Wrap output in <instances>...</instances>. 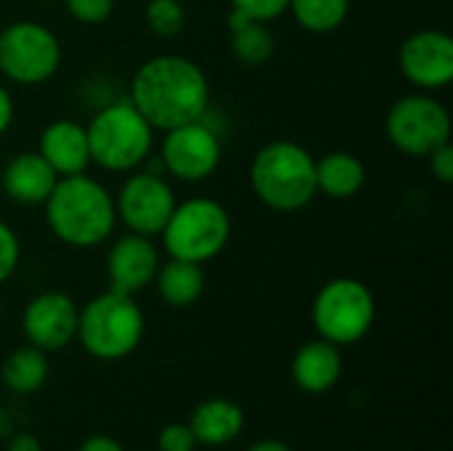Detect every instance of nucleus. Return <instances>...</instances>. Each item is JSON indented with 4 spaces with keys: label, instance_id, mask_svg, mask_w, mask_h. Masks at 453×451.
Masks as SVG:
<instances>
[{
    "label": "nucleus",
    "instance_id": "7ed1b4c3",
    "mask_svg": "<svg viewBox=\"0 0 453 451\" xmlns=\"http://www.w3.org/2000/svg\"><path fill=\"white\" fill-rule=\"evenodd\" d=\"M250 183L255 197L279 213H297L313 202L316 191V159L295 141L265 144L250 167Z\"/></svg>",
    "mask_w": 453,
    "mask_h": 451
},
{
    "label": "nucleus",
    "instance_id": "393cba45",
    "mask_svg": "<svg viewBox=\"0 0 453 451\" xmlns=\"http://www.w3.org/2000/svg\"><path fill=\"white\" fill-rule=\"evenodd\" d=\"M64 8L80 24H104L114 11V0H64Z\"/></svg>",
    "mask_w": 453,
    "mask_h": 451
},
{
    "label": "nucleus",
    "instance_id": "2f4dec72",
    "mask_svg": "<svg viewBox=\"0 0 453 451\" xmlns=\"http://www.w3.org/2000/svg\"><path fill=\"white\" fill-rule=\"evenodd\" d=\"M11 122H13V98L8 88L0 85V136L11 128Z\"/></svg>",
    "mask_w": 453,
    "mask_h": 451
},
{
    "label": "nucleus",
    "instance_id": "423d86ee",
    "mask_svg": "<svg viewBox=\"0 0 453 451\" xmlns=\"http://www.w3.org/2000/svg\"><path fill=\"white\" fill-rule=\"evenodd\" d=\"M231 239L228 210L207 197L186 199L175 205L170 221L162 229V242L170 258L204 266L218 258Z\"/></svg>",
    "mask_w": 453,
    "mask_h": 451
},
{
    "label": "nucleus",
    "instance_id": "dca6fc26",
    "mask_svg": "<svg viewBox=\"0 0 453 451\" xmlns=\"http://www.w3.org/2000/svg\"><path fill=\"white\" fill-rule=\"evenodd\" d=\"M56 181V170L40 157V152H21L11 157L0 175L5 197L19 205H45Z\"/></svg>",
    "mask_w": 453,
    "mask_h": 451
},
{
    "label": "nucleus",
    "instance_id": "ddd939ff",
    "mask_svg": "<svg viewBox=\"0 0 453 451\" xmlns=\"http://www.w3.org/2000/svg\"><path fill=\"white\" fill-rule=\"evenodd\" d=\"M403 77L422 90H441L453 80V40L443 29H419L401 45Z\"/></svg>",
    "mask_w": 453,
    "mask_h": 451
},
{
    "label": "nucleus",
    "instance_id": "f3484780",
    "mask_svg": "<svg viewBox=\"0 0 453 451\" xmlns=\"http://www.w3.org/2000/svg\"><path fill=\"white\" fill-rule=\"evenodd\" d=\"M340 377H342L340 346L324 338L305 343L292 359V380L305 393H313V396L326 393L340 383Z\"/></svg>",
    "mask_w": 453,
    "mask_h": 451
},
{
    "label": "nucleus",
    "instance_id": "2eb2a0df",
    "mask_svg": "<svg viewBox=\"0 0 453 451\" xmlns=\"http://www.w3.org/2000/svg\"><path fill=\"white\" fill-rule=\"evenodd\" d=\"M40 157L56 170L58 178L80 175L90 165V146L85 125L74 120H56L40 133Z\"/></svg>",
    "mask_w": 453,
    "mask_h": 451
},
{
    "label": "nucleus",
    "instance_id": "20e7f679",
    "mask_svg": "<svg viewBox=\"0 0 453 451\" xmlns=\"http://www.w3.org/2000/svg\"><path fill=\"white\" fill-rule=\"evenodd\" d=\"M146 319L133 295L106 290L80 308L77 338L82 348L101 362L127 359L143 340Z\"/></svg>",
    "mask_w": 453,
    "mask_h": 451
},
{
    "label": "nucleus",
    "instance_id": "4be33fe9",
    "mask_svg": "<svg viewBox=\"0 0 453 451\" xmlns=\"http://www.w3.org/2000/svg\"><path fill=\"white\" fill-rule=\"evenodd\" d=\"M48 354L35 348V346H24L16 348L5 362H3V383L8 391L19 393V396H29L37 393L45 380H48Z\"/></svg>",
    "mask_w": 453,
    "mask_h": 451
},
{
    "label": "nucleus",
    "instance_id": "473e14b6",
    "mask_svg": "<svg viewBox=\"0 0 453 451\" xmlns=\"http://www.w3.org/2000/svg\"><path fill=\"white\" fill-rule=\"evenodd\" d=\"M247 451H292L284 441H279V439H263V441H255L252 447Z\"/></svg>",
    "mask_w": 453,
    "mask_h": 451
},
{
    "label": "nucleus",
    "instance_id": "f8f14e48",
    "mask_svg": "<svg viewBox=\"0 0 453 451\" xmlns=\"http://www.w3.org/2000/svg\"><path fill=\"white\" fill-rule=\"evenodd\" d=\"M77 322H80V308L61 290H48L35 295L21 314L24 338L29 340V346L45 354L66 348L77 338Z\"/></svg>",
    "mask_w": 453,
    "mask_h": 451
},
{
    "label": "nucleus",
    "instance_id": "cd10ccee",
    "mask_svg": "<svg viewBox=\"0 0 453 451\" xmlns=\"http://www.w3.org/2000/svg\"><path fill=\"white\" fill-rule=\"evenodd\" d=\"M157 447H159V451H194L199 444H196L188 423L186 425L183 423H170V425H165L159 431Z\"/></svg>",
    "mask_w": 453,
    "mask_h": 451
},
{
    "label": "nucleus",
    "instance_id": "6ab92c4d",
    "mask_svg": "<svg viewBox=\"0 0 453 451\" xmlns=\"http://www.w3.org/2000/svg\"><path fill=\"white\" fill-rule=\"evenodd\" d=\"M366 183L364 162L350 152H329L316 159V191L329 199H350Z\"/></svg>",
    "mask_w": 453,
    "mask_h": 451
},
{
    "label": "nucleus",
    "instance_id": "9b49d317",
    "mask_svg": "<svg viewBox=\"0 0 453 451\" xmlns=\"http://www.w3.org/2000/svg\"><path fill=\"white\" fill-rule=\"evenodd\" d=\"M175 205L178 202H175L173 186L162 178V173H154V170L133 173L122 183V189L114 199L117 218L133 234H143V237L162 234Z\"/></svg>",
    "mask_w": 453,
    "mask_h": 451
},
{
    "label": "nucleus",
    "instance_id": "a211bd4d",
    "mask_svg": "<svg viewBox=\"0 0 453 451\" xmlns=\"http://www.w3.org/2000/svg\"><path fill=\"white\" fill-rule=\"evenodd\" d=\"M188 428L196 444L204 447H226L239 439L244 431V412L231 399H207L202 401L188 420Z\"/></svg>",
    "mask_w": 453,
    "mask_h": 451
},
{
    "label": "nucleus",
    "instance_id": "aec40b11",
    "mask_svg": "<svg viewBox=\"0 0 453 451\" xmlns=\"http://www.w3.org/2000/svg\"><path fill=\"white\" fill-rule=\"evenodd\" d=\"M154 282L159 287L162 300L173 308H188L204 292L202 266L191 263V260H180V258H170L165 266H159Z\"/></svg>",
    "mask_w": 453,
    "mask_h": 451
},
{
    "label": "nucleus",
    "instance_id": "1a4fd4ad",
    "mask_svg": "<svg viewBox=\"0 0 453 451\" xmlns=\"http://www.w3.org/2000/svg\"><path fill=\"white\" fill-rule=\"evenodd\" d=\"M385 130L390 144L406 157H427L451 141V114L433 93H411L393 104Z\"/></svg>",
    "mask_w": 453,
    "mask_h": 451
},
{
    "label": "nucleus",
    "instance_id": "5701e85b",
    "mask_svg": "<svg viewBox=\"0 0 453 451\" xmlns=\"http://www.w3.org/2000/svg\"><path fill=\"white\" fill-rule=\"evenodd\" d=\"M295 21L313 32V35H326L334 32L345 24L350 13V0H289V8Z\"/></svg>",
    "mask_w": 453,
    "mask_h": 451
},
{
    "label": "nucleus",
    "instance_id": "f257e3e1",
    "mask_svg": "<svg viewBox=\"0 0 453 451\" xmlns=\"http://www.w3.org/2000/svg\"><path fill=\"white\" fill-rule=\"evenodd\" d=\"M130 104L154 130H170L204 120L210 109V82L202 66L178 53L151 56L130 82Z\"/></svg>",
    "mask_w": 453,
    "mask_h": 451
},
{
    "label": "nucleus",
    "instance_id": "9d476101",
    "mask_svg": "<svg viewBox=\"0 0 453 451\" xmlns=\"http://www.w3.org/2000/svg\"><path fill=\"white\" fill-rule=\"evenodd\" d=\"M220 157V138L204 120H194L165 130L159 149L162 170L175 175L178 181L196 183L210 178L218 170Z\"/></svg>",
    "mask_w": 453,
    "mask_h": 451
},
{
    "label": "nucleus",
    "instance_id": "a878e982",
    "mask_svg": "<svg viewBox=\"0 0 453 451\" xmlns=\"http://www.w3.org/2000/svg\"><path fill=\"white\" fill-rule=\"evenodd\" d=\"M19 258H21L19 237L8 223L0 221V284L13 276V271L19 266Z\"/></svg>",
    "mask_w": 453,
    "mask_h": 451
},
{
    "label": "nucleus",
    "instance_id": "f03ea898",
    "mask_svg": "<svg viewBox=\"0 0 453 451\" xmlns=\"http://www.w3.org/2000/svg\"><path fill=\"white\" fill-rule=\"evenodd\" d=\"M45 221L58 242L80 250L98 247L117 223L114 197L85 173L58 178L45 199Z\"/></svg>",
    "mask_w": 453,
    "mask_h": 451
},
{
    "label": "nucleus",
    "instance_id": "412c9836",
    "mask_svg": "<svg viewBox=\"0 0 453 451\" xmlns=\"http://www.w3.org/2000/svg\"><path fill=\"white\" fill-rule=\"evenodd\" d=\"M228 27H231V51L242 64L263 66L273 56L276 40H273V32L268 29L265 21L250 19V16L231 8Z\"/></svg>",
    "mask_w": 453,
    "mask_h": 451
},
{
    "label": "nucleus",
    "instance_id": "39448f33",
    "mask_svg": "<svg viewBox=\"0 0 453 451\" xmlns=\"http://www.w3.org/2000/svg\"><path fill=\"white\" fill-rule=\"evenodd\" d=\"M90 162L111 173L135 170L149 159L154 146V128L146 117L127 101L106 104L88 122Z\"/></svg>",
    "mask_w": 453,
    "mask_h": 451
},
{
    "label": "nucleus",
    "instance_id": "c756f323",
    "mask_svg": "<svg viewBox=\"0 0 453 451\" xmlns=\"http://www.w3.org/2000/svg\"><path fill=\"white\" fill-rule=\"evenodd\" d=\"M77 451H125L111 436H104V433H96V436H90V439H85L82 444H80V449Z\"/></svg>",
    "mask_w": 453,
    "mask_h": 451
},
{
    "label": "nucleus",
    "instance_id": "6e6552de",
    "mask_svg": "<svg viewBox=\"0 0 453 451\" xmlns=\"http://www.w3.org/2000/svg\"><path fill=\"white\" fill-rule=\"evenodd\" d=\"M61 66V43L40 21H13L0 32V72L19 85H40Z\"/></svg>",
    "mask_w": 453,
    "mask_h": 451
},
{
    "label": "nucleus",
    "instance_id": "0eeeda50",
    "mask_svg": "<svg viewBox=\"0 0 453 451\" xmlns=\"http://www.w3.org/2000/svg\"><path fill=\"white\" fill-rule=\"evenodd\" d=\"M377 319L374 292L353 276L326 282L313 300V327L334 346H353L369 335Z\"/></svg>",
    "mask_w": 453,
    "mask_h": 451
},
{
    "label": "nucleus",
    "instance_id": "b1692460",
    "mask_svg": "<svg viewBox=\"0 0 453 451\" xmlns=\"http://www.w3.org/2000/svg\"><path fill=\"white\" fill-rule=\"evenodd\" d=\"M146 24L157 37H175L183 32L186 11L178 0H149Z\"/></svg>",
    "mask_w": 453,
    "mask_h": 451
},
{
    "label": "nucleus",
    "instance_id": "bb28decb",
    "mask_svg": "<svg viewBox=\"0 0 453 451\" xmlns=\"http://www.w3.org/2000/svg\"><path fill=\"white\" fill-rule=\"evenodd\" d=\"M231 8L250 16V19L268 24L289 8V0H231Z\"/></svg>",
    "mask_w": 453,
    "mask_h": 451
},
{
    "label": "nucleus",
    "instance_id": "c85d7f7f",
    "mask_svg": "<svg viewBox=\"0 0 453 451\" xmlns=\"http://www.w3.org/2000/svg\"><path fill=\"white\" fill-rule=\"evenodd\" d=\"M427 162H430V170L433 175L441 181V183H453V146L451 141L441 144L438 149H433L427 154Z\"/></svg>",
    "mask_w": 453,
    "mask_h": 451
},
{
    "label": "nucleus",
    "instance_id": "4468645a",
    "mask_svg": "<svg viewBox=\"0 0 453 451\" xmlns=\"http://www.w3.org/2000/svg\"><path fill=\"white\" fill-rule=\"evenodd\" d=\"M159 266V250L151 237L130 231L127 237H119L106 255L109 290L135 298V292L146 290L157 279Z\"/></svg>",
    "mask_w": 453,
    "mask_h": 451
},
{
    "label": "nucleus",
    "instance_id": "7c9ffc66",
    "mask_svg": "<svg viewBox=\"0 0 453 451\" xmlns=\"http://www.w3.org/2000/svg\"><path fill=\"white\" fill-rule=\"evenodd\" d=\"M5 451H42V444L32 433H13L5 444Z\"/></svg>",
    "mask_w": 453,
    "mask_h": 451
}]
</instances>
